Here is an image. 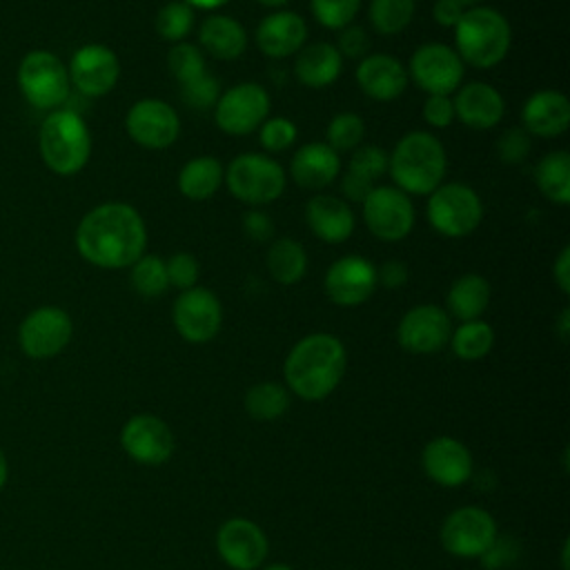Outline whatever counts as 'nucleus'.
Returning <instances> with one entry per match:
<instances>
[{"mask_svg":"<svg viewBox=\"0 0 570 570\" xmlns=\"http://www.w3.org/2000/svg\"><path fill=\"white\" fill-rule=\"evenodd\" d=\"M82 261L100 269H125L147 249V225L140 212L122 200L91 207L73 234Z\"/></svg>","mask_w":570,"mask_h":570,"instance_id":"nucleus-1","label":"nucleus"},{"mask_svg":"<svg viewBox=\"0 0 570 570\" xmlns=\"http://www.w3.org/2000/svg\"><path fill=\"white\" fill-rule=\"evenodd\" d=\"M345 365V345L334 334L314 332L294 343L285 356L283 374L289 392L305 401H321L336 390Z\"/></svg>","mask_w":570,"mask_h":570,"instance_id":"nucleus-2","label":"nucleus"},{"mask_svg":"<svg viewBox=\"0 0 570 570\" xmlns=\"http://www.w3.org/2000/svg\"><path fill=\"white\" fill-rule=\"evenodd\" d=\"M394 187L407 196H430L445 178L448 154L443 142L423 129L403 134L387 154Z\"/></svg>","mask_w":570,"mask_h":570,"instance_id":"nucleus-3","label":"nucleus"},{"mask_svg":"<svg viewBox=\"0 0 570 570\" xmlns=\"http://www.w3.org/2000/svg\"><path fill=\"white\" fill-rule=\"evenodd\" d=\"M38 151L45 167L56 176H76L91 156V131L85 118L67 107L45 116L38 131Z\"/></svg>","mask_w":570,"mask_h":570,"instance_id":"nucleus-4","label":"nucleus"},{"mask_svg":"<svg viewBox=\"0 0 570 570\" xmlns=\"http://www.w3.org/2000/svg\"><path fill=\"white\" fill-rule=\"evenodd\" d=\"M512 45V27L494 7H470L454 27V51L463 65L492 69L501 65Z\"/></svg>","mask_w":570,"mask_h":570,"instance_id":"nucleus-5","label":"nucleus"},{"mask_svg":"<svg viewBox=\"0 0 570 570\" xmlns=\"http://www.w3.org/2000/svg\"><path fill=\"white\" fill-rule=\"evenodd\" d=\"M223 183L236 200L258 207L274 203L283 196L287 176L283 165L274 160L269 154L247 151L229 160V165L225 167Z\"/></svg>","mask_w":570,"mask_h":570,"instance_id":"nucleus-6","label":"nucleus"},{"mask_svg":"<svg viewBox=\"0 0 570 570\" xmlns=\"http://www.w3.org/2000/svg\"><path fill=\"white\" fill-rule=\"evenodd\" d=\"M16 80L22 98L47 114L65 107L71 94L67 65L47 49L27 51L18 62Z\"/></svg>","mask_w":570,"mask_h":570,"instance_id":"nucleus-7","label":"nucleus"},{"mask_svg":"<svg viewBox=\"0 0 570 570\" xmlns=\"http://www.w3.org/2000/svg\"><path fill=\"white\" fill-rule=\"evenodd\" d=\"M428 223L445 238H463L483 220V200L465 183H441L425 207Z\"/></svg>","mask_w":570,"mask_h":570,"instance_id":"nucleus-8","label":"nucleus"},{"mask_svg":"<svg viewBox=\"0 0 570 570\" xmlns=\"http://www.w3.org/2000/svg\"><path fill=\"white\" fill-rule=\"evenodd\" d=\"M405 69H407V78H412V82L428 96L454 94L461 87L463 73H465L463 60L459 58L454 47L445 42L419 45L412 51L410 65Z\"/></svg>","mask_w":570,"mask_h":570,"instance_id":"nucleus-9","label":"nucleus"},{"mask_svg":"<svg viewBox=\"0 0 570 570\" xmlns=\"http://www.w3.org/2000/svg\"><path fill=\"white\" fill-rule=\"evenodd\" d=\"M363 223L370 234L383 243L403 240L414 227L412 198L392 185L374 187L361 203Z\"/></svg>","mask_w":570,"mask_h":570,"instance_id":"nucleus-10","label":"nucleus"},{"mask_svg":"<svg viewBox=\"0 0 570 570\" xmlns=\"http://www.w3.org/2000/svg\"><path fill=\"white\" fill-rule=\"evenodd\" d=\"M73 336V321L58 305H40L31 309L18 325V345L22 354L36 361L60 354Z\"/></svg>","mask_w":570,"mask_h":570,"instance_id":"nucleus-11","label":"nucleus"},{"mask_svg":"<svg viewBox=\"0 0 570 570\" xmlns=\"http://www.w3.org/2000/svg\"><path fill=\"white\" fill-rule=\"evenodd\" d=\"M269 94L258 82H238L220 91L214 105L216 127L229 136H247L256 131L269 116Z\"/></svg>","mask_w":570,"mask_h":570,"instance_id":"nucleus-12","label":"nucleus"},{"mask_svg":"<svg viewBox=\"0 0 570 570\" xmlns=\"http://www.w3.org/2000/svg\"><path fill=\"white\" fill-rule=\"evenodd\" d=\"M125 131L138 147L160 151L178 140L180 118L169 102L160 98H140L125 116Z\"/></svg>","mask_w":570,"mask_h":570,"instance_id":"nucleus-13","label":"nucleus"},{"mask_svg":"<svg viewBox=\"0 0 570 570\" xmlns=\"http://www.w3.org/2000/svg\"><path fill=\"white\" fill-rule=\"evenodd\" d=\"M171 323L187 343H207L223 325V305L212 289L194 285L176 296L171 305Z\"/></svg>","mask_w":570,"mask_h":570,"instance_id":"nucleus-14","label":"nucleus"},{"mask_svg":"<svg viewBox=\"0 0 570 570\" xmlns=\"http://www.w3.org/2000/svg\"><path fill=\"white\" fill-rule=\"evenodd\" d=\"M497 537L492 514L476 505H463L443 521L441 546L459 559H479Z\"/></svg>","mask_w":570,"mask_h":570,"instance_id":"nucleus-15","label":"nucleus"},{"mask_svg":"<svg viewBox=\"0 0 570 570\" xmlns=\"http://www.w3.org/2000/svg\"><path fill=\"white\" fill-rule=\"evenodd\" d=\"M71 87L85 98L107 96L120 78V60L114 49L100 42H89L71 53L67 65Z\"/></svg>","mask_w":570,"mask_h":570,"instance_id":"nucleus-16","label":"nucleus"},{"mask_svg":"<svg viewBox=\"0 0 570 570\" xmlns=\"http://www.w3.org/2000/svg\"><path fill=\"white\" fill-rule=\"evenodd\" d=\"M452 334L450 314L434 303L410 307L396 327L399 345L410 354H434L443 350Z\"/></svg>","mask_w":570,"mask_h":570,"instance_id":"nucleus-17","label":"nucleus"},{"mask_svg":"<svg viewBox=\"0 0 570 570\" xmlns=\"http://www.w3.org/2000/svg\"><path fill=\"white\" fill-rule=\"evenodd\" d=\"M376 267L358 254L336 258L323 278L327 298L338 307H356L365 303L376 289Z\"/></svg>","mask_w":570,"mask_h":570,"instance_id":"nucleus-18","label":"nucleus"},{"mask_svg":"<svg viewBox=\"0 0 570 570\" xmlns=\"http://www.w3.org/2000/svg\"><path fill=\"white\" fill-rule=\"evenodd\" d=\"M216 550L232 570H256L267 557V537L249 519H227L216 532Z\"/></svg>","mask_w":570,"mask_h":570,"instance_id":"nucleus-19","label":"nucleus"},{"mask_svg":"<svg viewBox=\"0 0 570 570\" xmlns=\"http://www.w3.org/2000/svg\"><path fill=\"white\" fill-rule=\"evenodd\" d=\"M122 450L142 465H160L174 454L169 425L154 414H136L120 430Z\"/></svg>","mask_w":570,"mask_h":570,"instance_id":"nucleus-20","label":"nucleus"},{"mask_svg":"<svg viewBox=\"0 0 570 570\" xmlns=\"http://www.w3.org/2000/svg\"><path fill=\"white\" fill-rule=\"evenodd\" d=\"M307 40V22L301 13L276 9L261 18L254 31V42L258 51L267 58L281 60L296 56Z\"/></svg>","mask_w":570,"mask_h":570,"instance_id":"nucleus-21","label":"nucleus"},{"mask_svg":"<svg viewBox=\"0 0 570 570\" xmlns=\"http://www.w3.org/2000/svg\"><path fill=\"white\" fill-rule=\"evenodd\" d=\"M407 69L396 56L367 53L356 65L358 89L376 102H392L401 98L407 89Z\"/></svg>","mask_w":570,"mask_h":570,"instance_id":"nucleus-22","label":"nucleus"},{"mask_svg":"<svg viewBox=\"0 0 570 570\" xmlns=\"http://www.w3.org/2000/svg\"><path fill=\"white\" fill-rule=\"evenodd\" d=\"M454 120L470 129H492L505 114V100L501 91L488 82L472 80L461 85L452 98Z\"/></svg>","mask_w":570,"mask_h":570,"instance_id":"nucleus-23","label":"nucleus"},{"mask_svg":"<svg viewBox=\"0 0 570 570\" xmlns=\"http://www.w3.org/2000/svg\"><path fill=\"white\" fill-rule=\"evenodd\" d=\"M421 465L443 488H459L472 476V454L452 436L432 439L421 452Z\"/></svg>","mask_w":570,"mask_h":570,"instance_id":"nucleus-24","label":"nucleus"},{"mask_svg":"<svg viewBox=\"0 0 570 570\" xmlns=\"http://www.w3.org/2000/svg\"><path fill=\"white\" fill-rule=\"evenodd\" d=\"M521 127L537 138H557L570 127V100L559 89H539L521 107Z\"/></svg>","mask_w":570,"mask_h":570,"instance_id":"nucleus-25","label":"nucleus"},{"mask_svg":"<svg viewBox=\"0 0 570 570\" xmlns=\"http://www.w3.org/2000/svg\"><path fill=\"white\" fill-rule=\"evenodd\" d=\"M305 223L318 240L338 245L354 234L356 218L347 200L332 194H316L305 205Z\"/></svg>","mask_w":570,"mask_h":570,"instance_id":"nucleus-26","label":"nucleus"},{"mask_svg":"<svg viewBox=\"0 0 570 570\" xmlns=\"http://www.w3.org/2000/svg\"><path fill=\"white\" fill-rule=\"evenodd\" d=\"M289 174L298 187L321 191L338 178L341 156L327 142H305L294 151L289 160Z\"/></svg>","mask_w":570,"mask_h":570,"instance_id":"nucleus-27","label":"nucleus"},{"mask_svg":"<svg viewBox=\"0 0 570 570\" xmlns=\"http://www.w3.org/2000/svg\"><path fill=\"white\" fill-rule=\"evenodd\" d=\"M343 71V58L332 42L303 45L294 58V76L303 87L323 89L336 82Z\"/></svg>","mask_w":570,"mask_h":570,"instance_id":"nucleus-28","label":"nucleus"},{"mask_svg":"<svg viewBox=\"0 0 570 570\" xmlns=\"http://www.w3.org/2000/svg\"><path fill=\"white\" fill-rule=\"evenodd\" d=\"M198 47L216 60H236L247 49V31L236 18L214 13L198 27Z\"/></svg>","mask_w":570,"mask_h":570,"instance_id":"nucleus-29","label":"nucleus"},{"mask_svg":"<svg viewBox=\"0 0 570 570\" xmlns=\"http://www.w3.org/2000/svg\"><path fill=\"white\" fill-rule=\"evenodd\" d=\"M490 283L485 276L468 272L461 274L459 278L452 281L448 294H445V305L448 314L463 321H474L481 318L483 312L490 305Z\"/></svg>","mask_w":570,"mask_h":570,"instance_id":"nucleus-30","label":"nucleus"},{"mask_svg":"<svg viewBox=\"0 0 570 570\" xmlns=\"http://www.w3.org/2000/svg\"><path fill=\"white\" fill-rule=\"evenodd\" d=\"M223 180H225V167L214 156H196L187 160L176 176L178 191L189 200L212 198L220 189Z\"/></svg>","mask_w":570,"mask_h":570,"instance_id":"nucleus-31","label":"nucleus"},{"mask_svg":"<svg viewBox=\"0 0 570 570\" xmlns=\"http://www.w3.org/2000/svg\"><path fill=\"white\" fill-rule=\"evenodd\" d=\"M265 267L276 283L296 285L307 272V252L296 238H274L267 247Z\"/></svg>","mask_w":570,"mask_h":570,"instance_id":"nucleus-32","label":"nucleus"},{"mask_svg":"<svg viewBox=\"0 0 570 570\" xmlns=\"http://www.w3.org/2000/svg\"><path fill=\"white\" fill-rule=\"evenodd\" d=\"M534 183L543 198L566 207L570 203V154L557 149L541 156L534 167Z\"/></svg>","mask_w":570,"mask_h":570,"instance_id":"nucleus-33","label":"nucleus"},{"mask_svg":"<svg viewBox=\"0 0 570 570\" xmlns=\"http://www.w3.org/2000/svg\"><path fill=\"white\" fill-rule=\"evenodd\" d=\"M448 343H450L454 356H459L461 361H479L492 350L494 330L490 323H485L481 318L463 321L459 327H452Z\"/></svg>","mask_w":570,"mask_h":570,"instance_id":"nucleus-34","label":"nucleus"},{"mask_svg":"<svg viewBox=\"0 0 570 570\" xmlns=\"http://www.w3.org/2000/svg\"><path fill=\"white\" fill-rule=\"evenodd\" d=\"M289 407V392L276 381H263L245 392V410L258 421H274Z\"/></svg>","mask_w":570,"mask_h":570,"instance_id":"nucleus-35","label":"nucleus"},{"mask_svg":"<svg viewBox=\"0 0 570 570\" xmlns=\"http://www.w3.org/2000/svg\"><path fill=\"white\" fill-rule=\"evenodd\" d=\"M416 13V0H370L367 20L381 36L405 31Z\"/></svg>","mask_w":570,"mask_h":570,"instance_id":"nucleus-36","label":"nucleus"},{"mask_svg":"<svg viewBox=\"0 0 570 570\" xmlns=\"http://www.w3.org/2000/svg\"><path fill=\"white\" fill-rule=\"evenodd\" d=\"M129 283L136 294L145 298H156L169 289L165 261L156 254H142L136 263L129 265Z\"/></svg>","mask_w":570,"mask_h":570,"instance_id":"nucleus-37","label":"nucleus"},{"mask_svg":"<svg viewBox=\"0 0 570 570\" xmlns=\"http://www.w3.org/2000/svg\"><path fill=\"white\" fill-rule=\"evenodd\" d=\"M365 138V122L356 111H338L332 116L325 129V142L341 156L343 151H354Z\"/></svg>","mask_w":570,"mask_h":570,"instance_id":"nucleus-38","label":"nucleus"},{"mask_svg":"<svg viewBox=\"0 0 570 570\" xmlns=\"http://www.w3.org/2000/svg\"><path fill=\"white\" fill-rule=\"evenodd\" d=\"M167 69L171 73V78L180 85L207 73V62H205V53L198 45L191 42H176L171 45V49L167 51Z\"/></svg>","mask_w":570,"mask_h":570,"instance_id":"nucleus-39","label":"nucleus"},{"mask_svg":"<svg viewBox=\"0 0 570 570\" xmlns=\"http://www.w3.org/2000/svg\"><path fill=\"white\" fill-rule=\"evenodd\" d=\"M194 20H196V13L187 2L171 0L156 13V31L163 40L176 45L187 38V33L194 27Z\"/></svg>","mask_w":570,"mask_h":570,"instance_id":"nucleus-40","label":"nucleus"},{"mask_svg":"<svg viewBox=\"0 0 570 570\" xmlns=\"http://www.w3.org/2000/svg\"><path fill=\"white\" fill-rule=\"evenodd\" d=\"M314 20L332 31H338L354 22L361 0H309Z\"/></svg>","mask_w":570,"mask_h":570,"instance_id":"nucleus-41","label":"nucleus"},{"mask_svg":"<svg viewBox=\"0 0 570 570\" xmlns=\"http://www.w3.org/2000/svg\"><path fill=\"white\" fill-rule=\"evenodd\" d=\"M350 174L363 178L365 183L374 185L376 178H381L387 171V151L379 145H363L356 147L350 156L347 169Z\"/></svg>","mask_w":570,"mask_h":570,"instance_id":"nucleus-42","label":"nucleus"},{"mask_svg":"<svg viewBox=\"0 0 570 570\" xmlns=\"http://www.w3.org/2000/svg\"><path fill=\"white\" fill-rule=\"evenodd\" d=\"M296 136H298L296 125L285 116L265 118L263 125L258 127V142L267 154H281L289 149L296 142Z\"/></svg>","mask_w":570,"mask_h":570,"instance_id":"nucleus-43","label":"nucleus"},{"mask_svg":"<svg viewBox=\"0 0 570 570\" xmlns=\"http://www.w3.org/2000/svg\"><path fill=\"white\" fill-rule=\"evenodd\" d=\"M497 156L505 165H521L532 149V136L523 127H510L497 138Z\"/></svg>","mask_w":570,"mask_h":570,"instance_id":"nucleus-44","label":"nucleus"},{"mask_svg":"<svg viewBox=\"0 0 570 570\" xmlns=\"http://www.w3.org/2000/svg\"><path fill=\"white\" fill-rule=\"evenodd\" d=\"M180 96H183V102L191 109H209L216 105V100L220 96V85L207 71V73L180 85Z\"/></svg>","mask_w":570,"mask_h":570,"instance_id":"nucleus-45","label":"nucleus"},{"mask_svg":"<svg viewBox=\"0 0 570 570\" xmlns=\"http://www.w3.org/2000/svg\"><path fill=\"white\" fill-rule=\"evenodd\" d=\"M165 269H167V281H169V287H176V289H189L196 285L198 281V272H200V265L196 261L194 254L189 252H176L171 254L167 261H165Z\"/></svg>","mask_w":570,"mask_h":570,"instance_id":"nucleus-46","label":"nucleus"},{"mask_svg":"<svg viewBox=\"0 0 570 570\" xmlns=\"http://www.w3.org/2000/svg\"><path fill=\"white\" fill-rule=\"evenodd\" d=\"M341 53V58H352V60H361L367 56L370 49V38L367 31L358 24H347L343 29H338V40L334 45Z\"/></svg>","mask_w":570,"mask_h":570,"instance_id":"nucleus-47","label":"nucleus"},{"mask_svg":"<svg viewBox=\"0 0 570 570\" xmlns=\"http://www.w3.org/2000/svg\"><path fill=\"white\" fill-rule=\"evenodd\" d=\"M421 116L423 120L434 127V129H445L454 122V105H452V96H439V94H430L423 100L421 107Z\"/></svg>","mask_w":570,"mask_h":570,"instance_id":"nucleus-48","label":"nucleus"},{"mask_svg":"<svg viewBox=\"0 0 570 570\" xmlns=\"http://www.w3.org/2000/svg\"><path fill=\"white\" fill-rule=\"evenodd\" d=\"M243 232L254 243H272L274 240V220L269 214L261 209H247L243 214Z\"/></svg>","mask_w":570,"mask_h":570,"instance_id":"nucleus-49","label":"nucleus"},{"mask_svg":"<svg viewBox=\"0 0 570 570\" xmlns=\"http://www.w3.org/2000/svg\"><path fill=\"white\" fill-rule=\"evenodd\" d=\"M517 550H519V546H517L512 539L497 534L494 541L490 543V548H488L479 559L483 561L485 568L497 570V568H503V566L512 563V561L517 559V554H519Z\"/></svg>","mask_w":570,"mask_h":570,"instance_id":"nucleus-50","label":"nucleus"},{"mask_svg":"<svg viewBox=\"0 0 570 570\" xmlns=\"http://www.w3.org/2000/svg\"><path fill=\"white\" fill-rule=\"evenodd\" d=\"M410 278V269L403 261H385L381 267H376V283L390 289H396L405 285Z\"/></svg>","mask_w":570,"mask_h":570,"instance_id":"nucleus-51","label":"nucleus"},{"mask_svg":"<svg viewBox=\"0 0 570 570\" xmlns=\"http://www.w3.org/2000/svg\"><path fill=\"white\" fill-rule=\"evenodd\" d=\"M463 11H465V7L459 4L456 0H436L432 4V18L443 29H454L456 22L461 20Z\"/></svg>","mask_w":570,"mask_h":570,"instance_id":"nucleus-52","label":"nucleus"},{"mask_svg":"<svg viewBox=\"0 0 570 570\" xmlns=\"http://www.w3.org/2000/svg\"><path fill=\"white\" fill-rule=\"evenodd\" d=\"M552 281L557 283L561 294H570V247L563 245L552 263Z\"/></svg>","mask_w":570,"mask_h":570,"instance_id":"nucleus-53","label":"nucleus"},{"mask_svg":"<svg viewBox=\"0 0 570 570\" xmlns=\"http://www.w3.org/2000/svg\"><path fill=\"white\" fill-rule=\"evenodd\" d=\"M554 327H557L559 338H561V341H568V334H570V307H563V309H561V314H559Z\"/></svg>","mask_w":570,"mask_h":570,"instance_id":"nucleus-54","label":"nucleus"},{"mask_svg":"<svg viewBox=\"0 0 570 570\" xmlns=\"http://www.w3.org/2000/svg\"><path fill=\"white\" fill-rule=\"evenodd\" d=\"M183 2H187L194 11H196V9L212 11V9H220V7H225L229 0H183Z\"/></svg>","mask_w":570,"mask_h":570,"instance_id":"nucleus-55","label":"nucleus"},{"mask_svg":"<svg viewBox=\"0 0 570 570\" xmlns=\"http://www.w3.org/2000/svg\"><path fill=\"white\" fill-rule=\"evenodd\" d=\"M7 476H9V463H7L4 452L0 450V490H2L4 483H7Z\"/></svg>","mask_w":570,"mask_h":570,"instance_id":"nucleus-56","label":"nucleus"},{"mask_svg":"<svg viewBox=\"0 0 570 570\" xmlns=\"http://www.w3.org/2000/svg\"><path fill=\"white\" fill-rule=\"evenodd\" d=\"M258 4H263V7H267V9H281V7H285L289 0H256Z\"/></svg>","mask_w":570,"mask_h":570,"instance_id":"nucleus-57","label":"nucleus"},{"mask_svg":"<svg viewBox=\"0 0 570 570\" xmlns=\"http://www.w3.org/2000/svg\"><path fill=\"white\" fill-rule=\"evenodd\" d=\"M568 550H570V543L563 541V548H561V559H563V570H568Z\"/></svg>","mask_w":570,"mask_h":570,"instance_id":"nucleus-58","label":"nucleus"},{"mask_svg":"<svg viewBox=\"0 0 570 570\" xmlns=\"http://www.w3.org/2000/svg\"><path fill=\"white\" fill-rule=\"evenodd\" d=\"M263 570H292L287 563H269V566H265Z\"/></svg>","mask_w":570,"mask_h":570,"instance_id":"nucleus-59","label":"nucleus"},{"mask_svg":"<svg viewBox=\"0 0 570 570\" xmlns=\"http://www.w3.org/2000/svg\"><path fill=\"white\" fill-rule=\"evenodd\" d=\"M456 2H459V4H463L465 9H470V7H476L481 0H456Z\"/></svg>","mask_w":570,"mask_h":570,"instance_id":"nucleus-60","label":"nucleus"}]
</instances>
